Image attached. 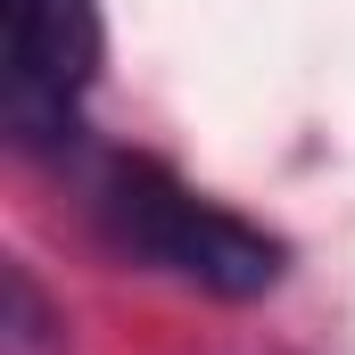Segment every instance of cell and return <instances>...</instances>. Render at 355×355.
I'll use <instances>...</instances> for the list:
<instances>
[{
    "label": "cell",
    "mask_w": 355,
    "mask_h": 355,
    "mask_svg": "<svg viewBox=\"0 0 355 355\" xmlns=\"http://www.w3.org/2000/svg\"><path fill=\"white\" fill-rule=\"evenodd\" d=\"M83 207H91V232L124 265L166 272V281L207 289V297H265L272 281L289 272V248L272 240L265 223L198 198L182 174H166L157 157H132V149L91 157Z\"/></svg>",
    "instance_id": "obj_1"
},
{
    "label": "cell",
    "mask_w": 355,
    "mask_h": 355,
    "mask_svg": "<svg viewBox=\"0 0 355 355\" xmlns=\"http://www.w3.org/2000/svg\"><path fill=\"white\" fill-rule=\"evenodd\" d=\"M8 50H0V132L25 157H67L83 141V99L99 83L107 33L99 0H0Z\"/></svg>",
    "instance_id": "obj_2"
},
{
    "label": "cell",
    "mask_w": 355,
    "mask_h": 355,
    "mask_svg": "<svg viewBox=\"0 0 355 355\" xmlns=\"http://www.w3.org/2000/svg\"><path fill=\"white\" fill-rule=\"evenodd\" d=\"M42 339H50L42 289H33V272H25V265H8V347H17V355H33Z\"/></svg>",
    "instance_id": "obj_3"
}]
</instances>
